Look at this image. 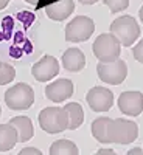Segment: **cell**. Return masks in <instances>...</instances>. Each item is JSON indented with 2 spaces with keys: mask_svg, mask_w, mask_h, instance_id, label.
<instances>
[{
  "mask_svg": "<svg viewBox=\"0 0 143 155\" xmlns=\"http://www.w3.org/2000/svg\"><path fill=\"white\" fill-rule=\"evenodd\" d=\"M94 54L100 62H114L120 58L121 53V44L118 42L112 33H106V34H100L95 42H94Z\"/></svg>",
  "mask_w": 143,
  "mask_h": 155,
  "instance_id": "obj_1",
  "label": "cell"
},
{
  "mask_svg": "<svg viewBox=\"0 0 143 155\" xmlns=\"http://www.w3.org/2000/svg\"><path fill=\"white\" fill-rule=\"evenodd\" d=\"M111 33L124 47H131L140 36V27L132 16L117 17L111 25Z\"/></svg>",
  "mask_w": 143,
  "mask_h": 155,
  "instance_id": "obj_2",
  "label": "cell"
},
{
  "mask_svg": "<svg viewBox=\"0 0 143 155\" xmlns=\"http://www.w3.org/2000/svg\"><path fill=\"white\" fill-rule=\"evenodd\" d=\"M5 102L11 110H27L34 102V90L25 82H17L5 92Z\"/></svg>",
  "mask_w": 143,
  "mask_h": 155,
  "instance_id": "obj_3",
  "label": "cell"
},
{
  "mask_svg": "<svg viewBox=\"0 0 143 155\" xmlns=\"http://www.w3.org/2000/svg\"><path fill=\"white\" fill-rule=\"evenodd\" d=\"M39 126L47 134H61L69 129V116L61 107H45L39 113Z\"/></svg>",
  "mask_w": 143,
  "mask_h": 155,
  "instance_id": "obj_4",
  "label": "cell"
},
{
  "mask_svg": "<svg viewBox=\"0 0 143 155\" xmlns=\"http://www.w3.org/2000/svg\"><path fill=\"white\" fill-rule=\"evenodd\" d=\"M138 137V126L134 121H129L124 118L112 120L109 124V138L111 143L118 144H129L135 141Z\"/></svg>",
  "mask_w": 143,
  "mask_h": 155,
  "instance_id": "obj_5",
  "label": "cell"
},
{
  "mask_svg": "<svg viewBox=\"0 0 143 155\" xmlns=\"http://www.w3.org/2000/svg\"><path fill=\"white\" fill-rule=\"evenodd\" d=\"M97 73H98V78L103 82L111 84V85H118L126 79L128 65L121 59H117V61L107 62V64L100 62L97 65Z\"/></svg>",
  "mask_w": 143,
  "mask_h": 155,
  "instance_id": "obj_6",
  "label": "cell"
},
{
  "mask_svg": "<svg viewBox=\"0 0 143 155\" xmlns=\"http://www.w3.org/2000/svg\"><path fill=\"white\" fill-rule=\"evenodd\" d=\"M95 23L87 16H78L66 27V41L69 42H86L94 34Z\"/></svg>",
  "mask_w": 143,
  "mask_h": 155,
  "instance_id": "obj_7",
  "label": "cell"
},
{
  "mask_svg": "<svg viewBox=\"0 0 143 155\" xmlns=\"http://www.w3.org/2000/svg\"><path fill=\"white\" fill-rule=\"evenodd\" d=\"M86 99L94 112H107L114 106V93L106 87H92L87 92Z\"/></svg>",
  "mask_w": 143,
  "mask_h": 155,
  "instance_id": "obj_8",
  "label": "cell"
},
{
  "mask_svg": "<svg viewBox=\"0 0 143 155\" xmlns=\"http://www.w3.org/2000/svg\"><path fill=\"white\" fill-rule=\"evenodd\" d=\"M31 74L34 76L36 81L47 82L50 79H53L56 74H59V62L56 61V58L45 54L33 65Z\"/></svg>",
  "mask_w": 143,
  "mask_h": 155,
  "instance_id": "obj_9",
  "label": "cell"
},
{
  "mask_svg": "<svg viewBox=\"0 0 143 155\" xmlns=\"http://www.w3.org/2000/svg\"><path fill=\"white\" fill-rule=\"evenodd\" d=\"M118 109L124 115L138 116L143 112V95H141V92H123L118 98Z\"/></svg>",
  "mask_w": 143,
  "mask_h": 155,
  "instance_id": "obj_10",
  "label": "cell"
},
{
  "mask_svg": "<svg viewBox=\"0 0 143 155\" xmlns=\"http://www.w3.org/2000/svg\"><path fill=\"white\" fill-rule=\"evenodd\" d=\"M73 95V82L66 78L56 79L45 87V96L53 102H62Z\"/></svg>",
  "mask_w": 143,
  "mask_h": 155,
  "instance_id": "obj_11",
  "label": "cell"
},
{
  "mask_svg": "<svg viewBox=\"0 0 143 155\" xmlns=\"http://www.w3.org/2000/svg\"><path fill=\"white\" fill-rule=\"evenodd\" d=\"M75 9V2L73 0H58V2H53L50 3L45 9L47 16L51 19V20H56V22H61V20H66Z\"/></svg>",
  "mask_w": 143,
  "mask_h": 155,
  "instance_id": "obj_12",
  "label": "cell"
},
{
  "mask_svg": "<svg viewBox=\"0 0 143 155\" xmlns=\"http://www.w3.org/2000/svg\"><path fill=\"white\" fill-rule=\"evenodd\" d=\"M62 65L67 71H81L86 67V56L80 48H69L62 54Z\"/></svg>",
  "mask_w": 143,
  "mask_h": 155,
  "instance_id": "obj_13",
  "label": "cell"
},
{
  "mask_svg": "<svg viewBox=\"0 0 143 155\" xmlns=\"http://www.w3.org/2000/svg\"><path fill=\"white\" fill-rule=\"evenodd\" d=\"M19 143V135L14 126L0 124V152H8Z\"/></svg>",
  "mask_w": 143,
  "mask_h": 155,
  "instance_id": "obj_14",
  "label": "cell"
},
{
  "mask_svg": "<svg viewBox=\"0 0 143 155\" xmlns=\"http://www.w3.org/2000/svg\"><path fill=\"white\" fill-rule=\"evenodd\" d=\"M9 124L16 127L20 143H25V141L33 138L34 129H33V123L28 116H14V118H11Z\"/></svg>",
  "mask_w": 143,
  "mask_h": 155,
  "instance_id": "obj_15",
  "label": "cell"
},
{
  "mask_svg": "<svg viewBox=\"0 0 143 155\" xmlns=\"http://www.w3.org/2000/svg\"><path fill=\"white\" fill-rule=\"evenodd\" d=\"M112 123L111 118H107V116H100V118H97L94 123H92V135L95 137L97 141H100V143H111V138H109V124Z\"/></svg>",
  "mask_w": 143,
  "mask_h": 155,
  "instance_id": "obj_16",
  "label": "cell"
},
{
  "mask_svg": "<svg viewBox=\"0 0 143 155\" xmlns=\"http://www.w3.org/2000/svg\"><path fill=\"white\" fill-rule=\"evenodd\" d=\"M67 116H69V129L70 130H76L84 121V110L81 107V104L78 102H69L64 106Z\"/></svg>",
  "mask_w": 143,
  "mask_h": 155,
  "instance_id": "obj_17",
  "label": "cell"
},
{
  "mask_svg": "<svg viewBox=\"0 0 143 155\" xmlns=\"http://www.w3.org/2000/svg\"><path fill=\"white\" fill-rule=\"evenodd\" d=\"M50 155H80V150L73 141L58 140L50 146Z\"/></svg>",
  "mask_w": 143,
  "mask_h": 155,
  "instance_id": "obj_18",
  "label": "cell"
},
{
  "mask_svg": "<svg viewBox=\"0 0 143 155\" xmlns=\"http://www.w3.org/2000/svg\"><path fill=\"white\" fill-rule=\"evenodd\" d=\"M16 78V70L9 64H3L0 65V85H6L12 82V79Z\"/></svg>",
  "mask_w": 143,
  "mask_h": 155,
  "instance_id": "obj_19",
  "label": "cell"
},
{
  "mask_svg": "<svg viewBox=\"0 0 143 155\" xmlns=\"http://www.w3.org/2000/svg\"><path fill=\"white\" fill-rule=\"evenodd\" d=\"M103 3L109 6L111 12H120L129 6V0H103Z\"/></svg>",
  "mask_w": 143,
  "mask_h": 155,
  "instance_id": "obj_20",
  "label": "cell"
},
{
  "mask_svg": "<svg viewBox=\"0 0 143 155\" xmlns=\"http://www.w3.org/2000/svg\"><path fill=\"white\" fill-rule=\"evenodd\" d=\"M132 54H134V58H135V61H137V62L143 64V39H141V41L134 47Z\"/></svg>",
  "mask_w": 143,
  "mask_h": 155,
  "instance_id": "obj_21",
  "label": "cell"
},
{
  "mask_svg": "<svg viewBox=\"0 0 143 155\" xmlns=\"http://www.w3.org/2000/svg\"><path fill=\"white\" fill-rule=\"evenodd\" d=\"M17 155H42V152L39 149H36V147H25Z\"/></svg>",
  "mask_w": 143,
  "mask_h": 155,
  "instance_id": "obj_22",
  "label": "cell"
},
{
  "mask_svg": "<svg viewBox=\"0 0 143 155\" xmlns=\"http://www.w3.org/2000/svg\"><path fill=\"white\" fill-rule=\"evenodd\" d=\"M95 155H117V152H114L112 149H100L98 152H95Z\"/></svg>",
  "mask_w": 143,
  "mask_h": 155,
  "instance_id": "obj_23",
  "label": "cell"
},
{
  "mask_svg": "<svg viewBox=\"0 0 143 155\" xmlns=\"http://www.w3.org/2000/svg\"><path fill=\"white\" fill-rule=\"evenodd\" d=\"M126 155H143V149H140V147H134V149H131Z\"/></svg>",
  "mask_w": 143,
  "mask_h": 155,
  "instance_id": "obj_24",
  "label": "cell"
},
{
  "mask_svg": "<svg viewBox=\"0 0 143 155\" xmlns=\"http://www.w3.org/2000/svg\"><path fill=\"white\" fill-rule=\"evenodd\" d=\"M80 2H81L83 5H94V3L98 2V0H80Z\"/></svg>",
  "mask_w": 143,
  "mask_h": 155,
  "instance_id": "obj_25",
  "label": "cell"
},
{
  "mask_svg": "<svg viewBox=\"0 0 143 155\" xmlns=\"http://www.w3.org/2000/svg\"><path fill=\"white\" fill-rule=\"evenodd\" d=\"M9 2H11V0H0V9H3V8H5Z\"/></svg>",
  "mask_w": 143,
  "mask_h": 155,
  "instance_id": "obj_26",
  "label": "cell"
},
{
  "mask_svg": "<svg viewBox=\"0 0 143 155\" xmlns=\"http://www.w3.org/2000/svg\"><path fill=\"white\" fill-rule=\"evenodd\" d=\"M138 16H140V20H141V23H143V5H141V8H140V11H138Z\"/></svg>",
  "mask_w": 143,
  "mask_h": 155,
  "instance_id": "obj_27",
  "label": "cell"
},
{
  "mask_svg": "<svg viewBox=\"0 0 143 155\" xmlns=\"http://www.w3.org/2000/svg\"><path fill=\"white\" fill-rule=\"evenodd\" d=\"M25 2H27V3H30V5H37V2H39V0H25Z\"/></svg>",
  "mask_w": 143,
  "mask_h": 155,
  "instance_id": "obj_28",
  "label": "cell"
},
{
  "mask_svg": "<svg viewBox=\"0 0 143 155\" xmlns=\"http://www.w3.org/2000/svg\"><path fill=\"white\" fill-rule=\"evenodd\" d=\"M0 113H2V109H0Z\"/></svg>",
  "mask_w": 143,
  "mask_h": 155,
  "instance_id": "obj_29",
  "label": "cell"
},
{
  "mask_svg": "<svg viewBox=\"0 0 143 155\" xmlns=\"http://www.w3.org/2000/svg\"><path fill=\"white\" fill-rule=\"evenodd\" d=\"M0 65H2V62H0Z\"/></svg>",
  "mask_w": 143,
  "mask_h": 155,
  "instance_id": "obj_30",
  "label": "cell"
}]
</instances>
